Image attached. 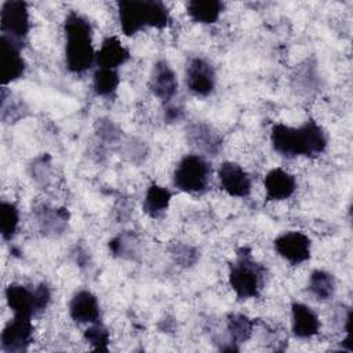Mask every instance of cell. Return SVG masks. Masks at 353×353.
Instances as JSON below:
<instances>
[{
	"mask_svg": "<svg viewBox=\"0 0 353 353\" xmlns=\"http://www.w3.org/2000/svg\"><path fill=\"white\" fill-rule=\"evenodd\" d=\"M170 255L172 258V261L181 266V268H190L193 266L199 258H200V254L199 251L189 245V244H185V243H178V244H174L171 248H170Z\"/></svg>",
	"mask_w": 353,
	"mask_h": 353,
	"instance_id": "29",
	"label": "cell"
},
{
	"mask_svg": "<svg viewBox=\"0 0 353 353\" xmlns=\"http://www.w3.org/2000/svg\"><path fill=\"white\" fill-rule=\"evenodd\" d=\"M29 174L37 185L44 186L51 178V157L48 154L36 157L29 164Z\"/></svg>",
	"mask_w": 353,
	"mask_h": 353,
	"instance_id": "30",
	"label": "cell"
},
{
	"mask_svg": "<svg viewBox=\"0 0 353 353\" xmlns=\"http://www.w3.org/2000/svg\"><path fill=\"white\" fill-rule=\"evenodd\" d=\"M183 114V109L179 106V105H174V103H170L167 105V108L164 109V120L168 121V123H174L176 120H179Z\"/></svg>",
	"mask_w": 353,
	"mask_h": 353,
	"instance_id": "32",
	"label": "cell"
},
{
	"mask_svg": "<svg viewBox=\"0 0 353 353\" xmlns=\"http://www.w3.org/2000/svg\"><path fill=\"white\" fill-rule=\"evenodd\" d=\"M274 251L288 263L298 266L312 256V240L299 230H288L279 234L273 241Z\"/></svg>",
	"mask_w": 353,
	"mask_h": 353,
	"instance_id": "8",
	"label": "cell"
},
{
	"mask_svg": "<svg viewBox=\"0 0 353 353\" xmlns=\"http://www.w3.org/2000/svg\"><path fill=\"white\" fill-rule=\"evenodd\" d=\"M65 63L72 73H84L95 63L97 51L92 46L90 21L77 11H69L65 22Z\"/></svg>",
	"mask_w": 353,
	"mask_h": 353,
	"instance_id": "2",
	"label": "cell"
},
{
	"mask_svg": "<svg viewBox=\"0 0 353 353\" xmlns=\"http://www.w3.org/2000/svg\"><path fill=\"white\" fill-rule=\"evenodd\" d=\"M270 143L274 152L287 159L317 157L325 152L328 138L319 123L307 120L299 127L274 124L270 130Z\"/></svg>",
	"mask_w": 353,
	"mask_h": 353,
	"instance_id": "1",
	"label": "cell"
},
{
	"mask_svg": "<svg viewBox=\"0 0 353 353\" xmlns=\"http://www.w3.org/2000/svg\"><path fill=\"white\" fill-rule=\"evenodd\" d=\"M185 83L193 95L210 97L216 85V72L207 59L194 57L186 66Z\"/></svg>",
	"mask_w": 353,
	"mask_h": 353,
	"instance_id": "10",
	"label": "cell"
},
{
	"mask_svg": "<svg viewBox=\"0 0 353 353\" xmlns=\"http://www.w3.org/2000/svg\"><path fill=\"white\" fill-rule=\"evenodd\" d=\"M172 199V193L170 189L160 186L157 183H152L145 193L142 210L150 218H160L167 212L170 203Z\"/></svg>",
	"mask_w": 353,
	"mask_h": 353,
	"instance_id": "21",
	"label": "cell"
},
{
	"mask_svg": "<svg viewBox=\"0 0 353 353\" xmlns=\"http://www.w3.org/2000/svg\"><path fill=\"white\" fill-rule=\"evenodd\" d=\"M266 199L269 201H281L290 199L296 190V179L283 168H272L263 179Z\"/></svg>",
	"mask_w": 353,
	"mask_h": 353,
	"instance_id": "17",
	"label": "cell"
},
{
	"mask_svg": "<svg viewBox=\"0 0 353 353\" xmlns=\"http://www.w3.org/2000/svg\"><path fill=\"white\" fill-rule=\"evenodd\" d=\"M117 15L125 36H134L145 28L164 29L171 21L167 6L156 0H121L117 3Z\"/></svg>",
	"mask_w": 353,
	"mask_h": 353,
	"instance_id": "3",
	"label": "cell"
},
{
	"mask_svg": "<svg viewBox=\"0 0 353 353\" xmlns=\"http://www.w3.org/2000/svg\"><path fill=\"white\" fill-rule=\"evenodd\" d=\"M69 316L79 324H92L99 321L101 306L97 295L88 290L77 291L69 302Z\"/></svg>",
	"mask_w": 353,
	"mask_h": 353,
	"instance_id": "15",
	"label": "cell"
},
{
	"mask_svg": "<svg viewBox=\"0 0 353 353\" xmlns=\"http://www.w3.org/2000/svg\"><path fill=\"white\" fill-rule=\"evenodd\" d=\"M97 135L105 142H116L121 137L120 128L110 119H98L95 124Z\"/></svg>",
	"mask_w": 353,
	"mask_h": 353,
	"instance_id": "31",
	"label": "cell"
},
{
	"mask_svg": "<svg viewBox=\"0 0 353 353\" xmlns=\"http://www.w3.org/2000/svg\"><path fill=\"white\" fill-rule=\"evenodd\" d=\"M152 94L163 102H171L178 91V77L165 59H159L152 68L149 77Z\"/></svg>",
	"mask_w": 353,
	"mask_h": 353,
	"instance_id": "13",
	"label": "cell"
},
{
	"mask_svg": "<svg viewBox=\"0 0 353 353\" xmlns=\"http://www.w3.org/2000/svg\"><path fill=\"white\" fill-rule=\"evenodd\" d=\"M0 112H1V120L4 123H11L23 117V112H25L23 103L21 101H14L11 98V92H8L6 87H1Z\"/></svg>",
	"mask_w": 353,
	"mask_h": 353,
	"instance_id": "28",
	"label": "cell"
},
{
	"mask_svg": "<svg viewBox=\"0 0 353 353\" xmlns=\"http://www.w3.org/2000/svg\"><path fill=\"white\" fill-rule=\"evenodd\" d=\"M34 216L37 219L40 230L47 236H61L69 225L70 214L63 207H51L41 204L34 208Z\"/></svg>",
	"mask_w": 353,
	"mask_h": 353,
	"instance_id": "18",
	"label": "cell"
},
{
	"mask_svg": "<svg viewBox=\"0 0 353 353\" xmlns=\"http://www.w3.org/2000/svg\"><path fill=\"white\" fill-rule=\"evenodd\" d=\"M0 28L1 36H7L23 46V41L30 30L28 4L21 0L4 1L0 11Z\"/></svg>",
	"mask_w": 353,
	"mask_h": 353,
	"instance_id": "7",
	"label": "cell"
},
{
	"mask_svg": "<svg viewBox=\"0 0 353 353\" xmlns=\"http://www.w3.org/2000/svg\"><path fill=\"white\" fill-rule=\"evenodd\" d=\"M120 84V76L114 69L98 68L92 76V90L97 97L110 98L116 94Z\"/></svg>",
	"mask_w": 353,
	"mask_h": 353,
	"instance_id": "24",
	"label": "cell"
},
{
	"mask_svg": "<svg viewBox=\"0 0 353 353\" xmlns=\"http://www.w3.org/2000/svg\"><path fill=\"white\" fill-rule=\"evenodd\" d=\"M109 252L121 259H135L139 255V241L131 232H124L109 240Z\"/></svg>",
	"mask_w": 353,
	"mask_h": 353,
	"instance_id": "25",
	"label": "cell"
},
{
	"mask_svg": "<svg viewBox=\"0 0 353 353\" xmlns=\"http://www.w3.org/2000/svg\"><path fill=\"white\" fill-rule=\"evenodd\" d=\"M228 280L239 299L255 298L263 285L265 268L252 258L250 248L243 247L229 266Z\"/></svg>",
	"mask_w": 353,
	"mask_h": 353,
	"instance_id": "4",
	"label": "cell"
},
{
	"mask_svg": "<svg viewBox=\"0 0 353 353\" xmlns=\"http://www.w3.org/2000/svg\"><path fill=\"white\" fill-rule=\"evenodd\" d=\"M18 225H19L18 207L11 201L3 200L0 203V233L3 240L6 241L11 240L18 230Z\"/></svg>",
	"mask_w": 353,
	"mask_h": 353,
	"instance_id": "26",
	"label": "cell"
},
{
	"mask_svg": "<svg viewBox=\"0 0 353 353\" xmlns=\"http://www.w3.org/2000/svg\"><path fill=\"white\" fill-rule=\"evenodd\" d=\"M84 341L94 349L101 352H108L110 343V332L105 324L95 321L84 331Z\"/></svg>",
	"mask_w": 353,
	"mask_h": 353,
	"instance_id": "27",
	"label": "cell"
},
{
	"mask_svg": "<svg viewBox=\"0 0 353 353\" xmlns=\"http://www.w3.org/2000/svg\"><path fill=\"white\" fill-rule=\"evenodd\" d=\"M307 290L309 292L319 301H330L336 291V280L332 273L323 270V269H314L307 280Z\"/></svg>",
	"mask_w": 353,
	"mask_h": 353,
	"instance_id": "22",
	"label": "cell"
},
{
	"mask_svg": "<svg viewBox=\"0 0 353 353\" xmlns=\"http://www.w3.org/2000/svg\"><path fill=\"white\" fill-rule=\"evenodd\" d=\"M320 319L317 313L302 302L291 305V330L298 339H310L320 331Z\"/></svg>",
	"mask_w": 353,
	"mask_h": 353,
	"instance_id": "16",
	"label": "cell"
},
{
	"mask_svg": "<svg viewBox=\"0 0 353 353\" xmlns=\"http://www.w3.org/2000/svg\"><path fill=\"white\" fill-rule=\"evenodd\" d=\"M211 179V164L203 154L190 153L183 156L176 164L172 182L185 193L200 194L208 189Z\"/></svg>",
	"mask_w": 353,
	"mask_h": 353,
	"instance_id": "6",
	"label": "cell"
},
{
	"mask_svg": "<svg viewBox=\"0 0 353 353\" xmlns=\"http://www.w3.org/2000/svg\"><path fill=\"white\" fill-rule=\"evenodd\" d=\"M188 141L203 156H216L222 149V137L205 121H196L188 128Z\"/></svg>",
	"mask_w": 353,
	"mask_h": 353,
	"instance_id": "14",
	"label": "cell"
},
{
	"mask_svg": "<svg viewBox=\"0 0 353 353\" xmlns=\"http://www.w3.org/2000/svg\"><path fill=\"white\" fill-rule=\"evenodd\" d=\"M8 307L18 316L34 317L41 314L51 302V290L40 283L36 287H28L19 283H11L4 291Z\"/></svg>",
	"mask_w": 353,
	"mask_h": 353,
	"instance_id": "5",
	"label": "cell"
},
{
	"mask_svg": "<svg viewBox=\"0 0 353 353\" xmlns=\"http://www.w3.org/2000/svg\"><path fill=\"white\" fill-rule=\"evenodd\" d=\"M226 330L233 345L244 343L251 339L254 332V321L243 313H229L226 317Z\"/></svg>",
	"mask_w": 353,
	"mask_h": 353,
	"instance_id": "23",
	"label": "cell"
},
{
	"mask_svg": "<svg viewBox=\"0 0 353 353\" xmlns=\"http://www.w3.org/2000/svg\"><path fill=\"white\" fill-rule=\"evenodd\" d=\"M218 179L223 192L244 199L251 194L252 182L248 172L234 161H223L218 168Z\"/></svg>",
	"mask_w": 353,
	"mask_h": 353,
	"instance_id": "12",
	"label": "cell"
},
{
	"mask_svg": "<svg viewBox=\"0 0 353 353\" xmlns=\"http://www.w3.org/2000/svg\"><path fill=\"white\" fill-rule=\"evenodd\" d=\"M22 46L7 36H0V81L3 87L21 79L26 62L21 54Z\"/></svg>",
	"mask_w": 353,
	"mask_h": 353,
	"instance_id": "11",
	"label": "cell"
},
{
	"mask_svg": "<svg viewBox=\"0 0 353 353\" xmlns=\"http://www.w3.org/2000/svg\"><path fill=\"white\" fill-rule=\"evenodd\" d=\"M33 342V324L32 317L18 316L6 324L0 336V347L6 353L26 352Z\"/></svg>",
	"mask_w": 353,
	"mask_h": 353,
	"instance_id": "9",
	"label": "cell"
},
{
	"mask_svg": "<svg viewBox=\"0 0 353 353\" xmlns=\"http://www.w3.org/2000/svg\"><path fill=\"white\" fill-rule=\"evenodd\" d=\"M223 8L225 3L219 0H190L186 3V12L190 19L203 25L215 23Z\"/></svg>",
	"mask_w": 353,
	"mask_h": 353,
	"instance_id": "20",
	"label": "cell"
},
{
	"mask_svg": "<svg viewBox=\"0 0 353 353\" xmlns=\"http://www.w3.org/2000/svg\"><path fill=\"white\" fill-rule=\"evenodd\" d=\"M130 59L128 48L116 36H108L102 40L99 50L95 55V63L98 68L117 70Z\"/></svg>",
	"mask_w": 353,
	"mask_h": 353,
	"instance_id": "19",
	"label": "cell"
}]
</instances>
